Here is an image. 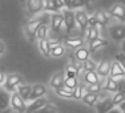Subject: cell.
Segmentation results:
<instances>
[{
	"label": "cell",
	"instance_id": "6",
	"mask_svg": "<svg viewBox=\"0 0 125 113\" xmlns=\"http://www.w3.org/2000/svg\"><path fill=\"white\" fill-rule=\"evenodd\" d=\"M27 10L29 13H39L44 10V0H27Z\"/></svg>",
	"mask_w": 125,
	"mask_h": 113
},
{
	"label": "cell",
	"instance_id": "26",
	"mask_svg": "<svg viewBox=\"0 0 125 113\" xmlns=\"http://www.w3.org/2000/svg\"><path fill=\"white\" fill-rule=\"evenodd\" d=\"M96 105H97V111L99 112H109L112 109V106H115L112 103V99L105 100V101H103V103H99V104H96Z\"/></svg>",
	"mask_w": 125,
	"mask_h": 113
},
{
	"label": "cell",
	"instance_id": "16",
	"mask_svg": "<svg viewBox=\"0 0 125 113\" xmlns=\"http://www.w3.org/2000/svg\"><path fill=\"white\" fill-rule=\"evenodd\" d=\"M64 79H65V75H62L61 72H59V73H56L55 76H52V79H51V81H49L51 88H53V89L61 88L62 85H64Z\"/></svg>",
	"mask_w": 125,
	"mask_h": 113
},
{
	"label": "cell",
	"instance_id": "22",
	"mask_svg": "<svg viewBox=\"0 0 125 113\" xmlns=\"http://www.w3.org/2000/svg\"><path fill=\"white\" fill-rule=\"evenodd\" d=\"M99 81V73L96 71H87L85 72V76H84V82L88 85L91 84H94V82Z\"/></svg>",
	"mask_w": 125,
	"mask_h": 113
},
{
	"label": "cell",
	"instance_id": "31",
	"mask_svg": "<svg viewBox=\"0 0 125 113\" xmlns=\"http://www.w3.org/2000/svg\"><path fill=\"white\" fill-rule=\"evenodd\" d=\"M64 85L68 88H71V89H75L77 85H79V80H77V77H67L65 76Z\"/></svg>",
	"mask_w": 125,
	"mask_h": 113
},
{
	"label": "cell",
	"instance_id": "45",
	"mask_svg": "<svg viewBox=\"0 0 125 113\" xmlns=\"http://www.w3.org/2000/svg\"><path fill=\"white\" fill-rule=\"evenodd\" d=\"M120 111H121V112H125V100L120 104Z\"/></svg>",
	"mask_w": 125,
	"mask_h": 113
},
{
	"label": "cell",
	"instance_id": "13",
	"mask_svg": "<svg viewBox=\"0 0 125 113\" xmlns=\"http://www.w3.org/2000/svg\"><path fill=\"white\" fill-rule=\"evenodd\" d=\"M89 55H91V51L88 48H84V47H79V48H76L75 51V57L77 61H81V63H84L85 60H88L89 59Z\"/></svg>",
	"mask_w": 125,
	"mask_h": 113
},
{
	"label": "cell",
	"instance_id": "12",
	"mask_svg": "<svg viewBox=\"0 0 125 113\" xmlns=\"http://www.w3.org/2000/svg\"><path fill=\"white\" fill-rule=\"evenodd\" d=\"M106 45H108V40L101 39V37H96V39L89 41V51H91V52H94V51L103 48V47H106Z\"/></svg>",
	"mask_w": 125,
	"mask_h": 113
},
{
	"label": "cell",
	"instance_id": "23",
	"mask_svg": "<svg viewBox=\"0 0 125 113\" xmlns=\"http://www.w3.org/2000/svg\"><path fill=\"white\" fill-rule=\"evenodd\" d=\"M39 49H40V52L43 53L45 57H49V41L47 40V39H40L39 40Z\"/></svg>",
	"mask_w": 125,
	"mask_h": 113
},
{
	"label": "cell",
	"instance_id": "40",
	"mask_svg": "<svg viewBox=\"0 0 125 113\" xmlns=\"http://www.w3.org/2000/svg\"><path fill=\"white\" fill-rule=\"evenodd\" d=\"M116 60L123 65L124 69H125V53H120V55H117V56H116Z\"/></svg>",
	"mask_w": 125,
	"mask_h": 113
},
{
	"label": "cell",
	"instance_id": "2",
	"mask_svg": "<svg viewBox=\"0 0 125 113\" xmlns=\"http://www.w3.org/2000/svg\"><path fill=\"white\" fill-rule=\"evenodd\" d=\"M23 84V77L19 75H8L4 80V89L7 92H15V89Z\"/></svg>",
	"mask_w": 125,
	"mask_h": 113
},
{
	"label": "cell",
	"instance_id": "3",
	"mask_svg": "<svg viewBox=\"0 0 125 113\" xmlns=\"http://www.w3.org/2000/svg\"><path fill=\"white\" fill-rule=\"evenodd\" d=\"M64 25H65V31L67 33H71L72 29L76 27V17H75V12H72L71 10H65L64 11Z\"/></svg>",
	"mask_w": 125,
	"mask_h": 113
},
{
	"label": "cell",
	"instance_id": "4",
	"mask_svg": "<svg viewBox=\"0 0 125 113\" xmlns=\"http://www.w3.org/2000/svg\"><path fill=\"white\" fill-rule=\"evenodd\" d=\"M62 24H64V15L61 13H53L52 19H51V28L55 33H59L62 28Z\"/></svg>",
	"mask_w": 125,
	"mask_h": 113
},
{
	"label": "cell",
	"instance_id": "46",
	"mask_svg": "<svg viewBox=\"0 0 125 113\" xmlns=\"http://www.w3.org/2000/svg\"><path fill=\"white\" fill-rule=\"evenodd\" d=\"M121 51H123V53H125V39L123 40V43H121Z\"/></svg>",
	"mask_w": 125,
	"mask_h": 113
},
{
	"label": "cell",
	"instance_id": "27",
	"mask_svg": "<svg viewBox=\"0 0 125 113\" xmlns=\"http://www.w3.org/2000/svg\"><path fill=\"white\" fill-rule=\"evenodd\" d=\"M10 97L11 96L7 94V91H5V89L4 91H0V111L10 105Z\"/></svg>",
	"mask_w": 125,
	"mask_h": 113
},
{
	"label": "cell",
	"instance_id": "36",
	"mask_svg": "<svg viewBox=\"0 0 125 113\" xmlns=\"http://www.w3.org/2000/svg\"><path fill=\"white\" fill-rule=\"evenodd\" d=\"M96 68H97V65L94 64V61H92V60H85L84 61V71L87 72V71H96Z\"/></svg>",
	"mask_w": 125,
	"mask_h": 113
},
{
	"label": "cell",
	"instance_id": "28",
	"mask_svg": "<svg viewBox=\"0 0 125 113\" xmlns=\"http://www.w3.org/2000/svg\"><path fill=\"white\" fill-rule=\"evenodd\" d=\"M59 8H60V5L57 4L56 0H44V10L56 12V11H59Z\"/></svg>",
	"mask_w": 125,
	"mask_h": 113
},
{
	"label": "cell",
	"instance_id": "39",
	"mask_svg": "<svg viewBox=\"0 0 125 113\" xmlns=\"http://www.w3.org/2000/svg\"><path fill=\"white\" fill-rule=\"evenodd\" d=\"M117 91L125 94V80H121V81H117Z\"/></svg>",
	"mask_w": 125,
	"mask_h": 113
},
{
	"label": "cell",
	"instance_id": "1",
	"mask_svg": "<svg viewBox=\"0 0 125 113\" xmlns=\"http://www.w3.org/2000/svg\"><path fill=\"white\" fill-rule=\"evenodd\" d=\"M10 105H11V108H12L15 112L21 113V112L27 111L25 100L23 99L17 92H12V94H11V97H10Z\"/></svg>",
	"mask_w": 125,
	"mask_h": 113
},
{
	"label": "cell",
	"instance_id": "11",
	"mask_svg": "<svg viewBox=\"0 0 125 113\" xmlns=\"http://www.w3.org/2000/svg\"><path fill=\"white\" fill-rule=\"evenodd\" d=\"M47 94V88L45 85L43 84H35L32 87V94H31V101L35 99H39V97H43Z\"/></svg>",
	"mask_w": 125,
	"mask_h": 113
},
{
	"label": "cell",
	"instance_id": "9",
	"mask_svg": "<svg viewBox=\"0 0 125 113\" xmlns=\"http://www.w3.org/2000/svg\"><path fill=\"white\" fill-rule=\"evenodd\" d=\"M111 15L120 21H125V7L123 4H115L111 8Z\"/></svg>",
	"mask_w": 125,
	"mask_h": 113
},
{
	"label": "cell",
	"instance_id": "17",
	"mask_svg": "<svg viewBox=\"0 0 125 113\" xmlns=\"http://www.w3.org/2000/svg\"><path fill=\"white\" fill-rule=\"evenodd\" d=\"M64 44L68 48L76 49V48H79V47H81L83 44H84V40H83L81 37H65Z\"/></svg>",
	"mask_w": 125,
	"mask_h": 113
},
{
	"label": "cell",
	"instance_id": "47",
	"mask_svg": "<svg viewBox=\"0 0 125 113\" xmlns=\"http://www.w3.org/2000/svg\"><path fill=\"white\" fill-rule=\"evenodd\" d=\"M56 1H57V4L60 7H64V0H56Z\"/></svg>",
	"mask_w": 125,
	"mask_h": 113
},
{
	"label": "cell",
	"instance_id": "37",
	"mask_svg": "<svg viewBox=\"0 0 125 113\" xmlns=\"http://www.w3.org/2000/svg\"><path fill=\"white\" fill-rule=\"evenodd\" d=\"M39 112H56V108H55L53 104H48V103H47Z\"/></svg>",
	"mask_w": 125,
	"mask_h": 113
},
{
	"label": "cell",
	"instance_id": "33",
	"mask_svg": "<svg viewBox=\"0 0 125 113\" xmlns=\"http://www.w3.org/2000/svg\"><path fill=\"white\" fill-rule=\"evenodd\" d=\"M84 91H85L84 85L79 84L75 89H73V99H76V100H81V99H83V96H84Z\"/></svg>",
	"mask_w": 125,
	"mask_h": 113
},
{
	"label": "cell",
	"instance_id": "10",
	"mask_svg": "<svg viewBox=\"0 0 125 113\" xmlns=\"http://www.w3.org/2000/svg\"><path fill=\"white\" fill-rule=\"evenodd\" d=\"M111 36L113 40L120 41L125 39V27L124 25H115L111 28Z\"/></svg>",
	"mask_w": 125,
	"mask_h": 113
},
{
	"label": "cell",
	"instance_id": "38",
	"mask_svg": "<svg viewBox=\"0 0 125 113\" xmlns=\"http://www.w3.org/2000/svg\"><path fill=\"white\" fill-rule=\"evenodd\" d=\"M85 0H72V8H81L84 7Z\"/></svg>",
	"mask_w": 125,
	"mask_h": 113
},
{
	"label": "cell",
	"instance_id": "34",
	"mask_svg": "<svg viewBox=\"0 0 125 113\" xmlns=\"http://www.w3.org/2000/svg\"><path fill=\"white\" fill-rule=\"evenodd\" d=\"M125 100V94L124 93H121V92H116L115 93V96L112 97V103H113V105L115 106H117V105H120L121 103Z\"/></svg>",
	"mask_w": 125,
	"mask_h": 113
},
{
	"label": "cell",
	"instance_id": "29",
	"mask_svg": "<svg viewBox=\"0 0 125 113\" xmlns=\"http://www.w3.org/2000/svg\"><path fill=\"white\" fill-rule=\"evenodd\" d=\"M47 36H48V27L45 24H40L36 31V37L40 40V39H47Z\"/></svg>",
	"mask_w": 125,
	"mask_h": 113
},
{
	"label": "cell",
	"instance_id": "15",
	"mask_svg": "<svg viewBox=\"0 0 125 113\" xmlns=\"http://www.w3.org/2000/svg\"><path fill=\"white\" fill-rule=\"evenodd\" d=\"M17 93L23 97L25 101H31V94H32V87L25 84H20L17 87Z\"/></svg>",
	"mask_w": 125,
	"mask_h": 113
},
{
	"label": "cell",
	"instance_id": "25",
	"mask_svg": "<svg viewBox=\"0 0 125 113\" xmlns=\"http://www.w3.org/2000/svg\"><path fill=\"white\" fill-rule=\"evenodd\" d=\"M94 17H96L99 25H106L109 23V16L105 12H103V11H97V12L94 13Z\"/></svg>",
	"mask_w": 125,
	"mask_h": 113
},
{
	"label": "cell",
	"instance_id": "32",
	"mask_svg": "<svg viewBox=\"0 0 125 113\" xmlns=\"http://www.w3.org/2000/svg\"><path fill=\"white\" fill-rule=\"evenodd\" d=\"M79 72H77L75 64H68L67 68H65V76L67 77H77Z\"/></svg>",
	"mask_w": 125,
	"mask_h": 113
},
{
	"label": "cell",
	"instance_id": "44",
	"mask_svg": "<svg viewBox=\"0 0 125 113\" xmlns=\"http://www.w3.org/2000/svg\"><path fill=\"white\" fill-rule=\"evenodd\" d=\"M4 51H5V45H4V43H3L1 40H0V56L4 53Z\"/></svg>",
	"mask_w": 125,
	"mask_h": 113
},
{
	"label": "cell",
	"instance_id": "35",
	"mask_svg": "<svg viewBox=\"0 0 125 113\" xmlns=\"http://www.w3.org/2000/svg\"><path fill=\"white\" fill-rule=\"evenodd\" d=\"M101 89H103V84H101L100 81H97V82H94V84L88 85L87 91L88 92H93V93H99V92H101Z\"/></svg>",
	"mask_w": 125,
	"mask_h": 113
},
{
	"label": "cell",
	"instance_id": "19",
	"mask_svg": "<svg viewBox=\"0 0 125 113\" xmlns=\"http://www.w3.org/2000/svg\"><path fill=\"white\" fill-rule=\"evenodd\" d=\"M109 71H111V63H109V61H101L96 68V72L99 73V76H101V77L109 76Z\"/></svg>",
	"mask_w": 125,
	"mask_h": 113
},
{
	"label": "cell",
	"instance_id": "8",
	"mask_svg": "<svg viewBox=\"0 0 125 113\" xmlns=\"http://www.w3.org/2000/svg\"><path fill=\"white\" fill-rule=\"evenodd\" d=\"M45 104H47V100L44 96L39 97V99H35V100H32V103L29 104V105H27L25 112H37V111H40Z\"/></svg>",
	"mask_w": 125,
	"mask_h": 113
},
{
	"label": "cell",
	"instance_id": "41",
	"mask_svg": "<svg viewBox=\"0 0 125 113\" xmlns=\"http://www.w3.org/2000/svg\"><path fill=\"white\" fill-rule=\"evenodd\" d=\"M88 25H89V27H96V25H99V24H97L96 17H94V16L88 17Z\"/></svg>",
	"mask_w": 125,
	"mask_h": 113
},
{
	"label": "cell",
	"instance_id": "43",
	"mask_svg": "<svg viewBox=\"0 0 125 113\" xmlns=\"http://www.w3.org/2000/svg\"><path fill=\"white\" fill-rule=\"evenodd\" d=\"M4 80H5V73L3 72L1 69H0V85H1L3 82H4Z\"/></svg>",
	"mask_w": 125,
	"mask_h": 113
},
{
	"label": "cell",
	"instance_id": "7",
	"mask_svg": "<svg viewBox=\"0 0 125 113\" xmlns=\"http://www.w3.org/2000/svg\"><path fill=\"white\" fill-rule=\"evenodd\" d=\"M75 17H76V24L79 25V28L81 31H85L88 27V15L84 11H76Z\"/></svg>",
	"mask_w": 125,
	"mask_h": 113
},
{
	"label": "cell",
	"instance_id": "18",
	"mask_svg": "<svg viewBox=\"0 0 125 113\" xmlns=\"http://www.w3.org/2000/svg\"><path fill=\"white\" fill-rule=\"evenodd\" d=\"M40 24H41V23L37 21V20L28 23V24L25 25V33H27V36H28L29 39H33V36H36V31H37V28H39V25H40Z\"/></svg>",
	"mask_w": 125,
	"mask_h": 113
},
{
	"label": "cell",
	"instance_id": "24",
	"mask_svg": "<svg viewBox=\"0 0 125 113\" xmlns=\"http://www.w3.org/2000/svg\"><path fill=\"white\" fill-rule=\"evenodd\" d=\"M64 53H65V47L61 45V44H57V45L52 47L49 51V56H52V57H61Z\"/></svg>",
	"mask_w": 125,
	"mask_h": 113
},
{
	"label": "cell",
	"instance_id": "42",
	"mask_svg": "<svg viewBox=\"0 0 125 113\" xmlns=\"http://www.w3.org/2000/svg\"><path fill=\"white\" fill-rule=\"evenodd\" d=\"M64 7H67L68 10H72V0H64Z\"/></svg>",
	"mask_w": 125,
	"mask_h": 113
},
{
	"label": "cell",
	"instance_id": "30",
	"mask_svg": "<svg viewBox=\"0 0 125 113\" xmlns=\"http://www.w3.org/2000/svg\"><path fill=\"white\" fill-rule=\"evenodd\" d=\"M99 33H100V31H99V27H89V29H88V32H87V40L88 41H91V40H93V39H96V37H99Z\"/></svg>",
	"mask_w": 125,
	"mask_h": 113
},
{
	"label": "cell",
	"instance_id": "5",
	"mask_svg": "<svg viewBox=\"0 0 125 113\" xmlns=\"http://www.w3.org/2000/svg\"><path fill=\"white\" fill-rule=\"evenodd\" d=\"M109 76L115 77L116 80L120 77H125V69L124 67L118 63L117 60H115L113 63H111V71H109Z\"/></svg>",
	"mask_w": 125,
	"mask_h": 113
},
{
	"label": "cell",
	"instance_id": "14",
	"mask_svg": "<svg viewBox=\"0 0 125 113\" xmlns=\"http://www.w3.org/2000/svg\"><path fill=\"white\" fill-rule=\"evenodd\" d=\"M81 101L84 104H87L88 106H94L99 101V93H93V92H88L83 96Z\"/></svg>",
	"mask_w": 125,
	"mask_h": 113
},
{
	"label": "cell",
	"instance_id": "21",
	"mask_svg": "<svg viewBox=\"0 0 125 113\" xmlns=\"http://www.w3.org/2000/svg\"><path fill=\"white\" fill-rule=\"evenodd\" d=\"M55 93L60 97H64V99H73V89L65 87V85H62L61 88L55 89Z\"/></svg>",
	"mask_w": 125,
	"mask_h": 113
},
{
	"label": "cell",
	"instance_id": "20",
	"mask_svg": "<svg viewBox=\"0 0 125 113\" xmlns=\"http://www.w3.org/2000/svg\"><path fill=\"white\" fill-rule=\"evenodd\" d=\"M103 88H105L108 92H112V93H116L117 92V80L112 76H106L105 79V85Z\"/></svg>",
	"mask_w": 125,
	"mask_h": 113
}]
</instances>
